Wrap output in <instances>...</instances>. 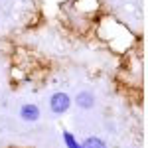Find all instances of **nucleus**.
<instances>
[{
  "label": "nucleus",
  "instance_id": "f257e3e1",
  "mask_svg": "<svg viewBox=\"0 0 148 148\" xmlns=\"http://www.w3.org/2000/svg\"><path fill=\"white\" fill-rule=\"evenodd\" d=\"M71 97H69L67 93L63 91H57L53 93L51 97H49V111L53 114H63L69 111V107H71Z\"/></svg>",
  "mask_w": 148,
  "mask_h": 148
},
{
  "label": "nucleus",
  "instance_id": "f03ea898",
  "mask_svg": "<svg viewBox=\"0 0 148 148\" xmlns=\"http://www.w3.org/2000/svg\"><path fill=\"white\" fill-rule=\"evenodd\" d=\"M20 119L24 123H36L40 119V107L34 103H26L20 107Z\"/></svg>",
  "mask_w": 148,
  "mask_h": 148
},
{
  "label": "nucleus",
  "instance_id": "7ed1b4c3",
  "mask_svg": "<svg viewBox=\"0 0 148 148\" xmlns=\"http://www.w3.org/2000/svg\"><path fill=\"white\" fill-rule=\"evenodd\" d=\"M75 105L79 107V109H85V111H89L95 107V95L91 91H79L75 95Z\"/></svg>",
  "mask_w": 148,
  "mask_h": 148
},
{
  "label": "nucleus",
  "instance_id": "20e7f679",
  "mask_svg": "<svg viewBox=\"0 0 148 148\" xmlns=\"http://www.w3.org/2000/svg\"><path fill=\"white\" fill-rule=\"evenodd\" d=\"M81 148H107V142L99 136H87L81 142Z\"/></svg>",
  "mask_w": 148,
  "mask_h": 148
},
{
  "label": "nucleus",
  "instance_id": "39448f33",
  "mask_svg": "<svg viewBox=\"0 0 148 148\" xmlns=\"http://www.w3.org/2000/svg\"><path fill=\"white\" fill-rule=\"evenodd\" d=\"M63 144H65V148H81V142L69 130H63Z\"/></svg>",
  "mask_w": 148,
  "mask_h": 148
}]
</instances>
